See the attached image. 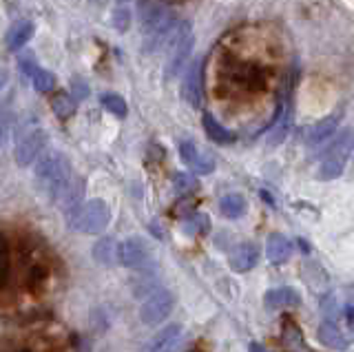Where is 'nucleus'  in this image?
Here are the masks:
<instances>
[{
	"label": "nucleus",
	"instance_id": "18",
	"mask_svg": "<svg viewBox=\"0 0 354 352\" xmlns=\"http://www.w3.org/2000/svg\"><path fill=\"white\" fill-rule=\"evenodd\" d=\"M337 127H339V115L324 118L321 122H317L308 131V147H321L324 142H328L337 133Z\"/></svg>",
	"mask_w": 354,
	"mask_h": 352
},
{
	"label": "nucleus",
	"instance_id": "6",
	"mask_svg": "<svg viewBox=\"0 0 354 352\" xmlns=\"http://www.w3.org/2000/svg\"><path fill=\"white\" fill-rule=\"evenodd\" d=\"M69 226L77 233L84 235H97L109 226L111 222V208L102 200H91L86 204H80V208L66 219Z\"/></svg>",
	"mask_w": 354,
	"mask_h": 352
},
{
	"label": "nucleus",
	"instance_id": "22",
	"mask_svg": "<svg viewBox=\"0 0 354 352\" xmlns=\"http://www.w3.org/2000/svg\"><path fill=\"white\" fill-rule=\"evenodd\" d=\"M202 122H204V129H206L208 138L215 140L217 145H232V142H235V133H230L226 127H221L213 115L206 113Z\"/></svg>",
	"mask_w": 354,
	"mask_h": 352
},
{
	"label": "nucleus",
	"instance_id": "7",
	"mask_svg": "<svg viewBox=\"0 0 354 352\" xmlns=\"http://www.w3.org/2000/svg\"><path fill=\"white\" fill-rule=\"evenodd\" d=\"M350 153H352V133L350 129L343 131L341 138L332 145V149L326 153L324 162H321V169H319V178L321 180H335L343 173L346 164L350 160Z\"/></svg>",
	"mask_w": 354,
	"mask_h": 352
},
{
	"label": "nucleus",
	"instance_id": "37",
	"mask_svg": "<svg viewBox=\"0 0 354 352\" xmlns=\"http://www.w3.org/2000/svg\"><path fill=\"white\" fill-rule=\"evenodd\" d=\"M93 3H102V0H93Z\"/></svg>",
	"mask_w": 354,
	"mask_h": 352
},
{
	"label": "nucleus",
	"instance_id": "8",
	"mask_svg": "<svg viewBox=\"0 0 354 352\" xmlns=\"http://www.w3.org/2000/svg\"><path fill=\"white\" fill-rule=\"evenodd\" d=\"M173 295L166 290V288H158L153 290L147 299L142 302V308H140V319L147 326H158L162 322L169 319V315L173 313Z\"/></svg>",
	"mask_w": 354,
	"mask_h": 352
},
{
	"label": "nucleus",
	"instance_id": "38",
	"mask_svg": "<svg viewBox=\"0 0 354 352\" xmlns=\"http://www.w3.org/2000/svg\"><path fill=\"white\" fill-rule=\"evenodd\" d=\"M118 3H127V0H118Z\"/></svg>",
	"mask_w": 354,
	"mask_h": 352
},
{
	"label": "nucleus",
	"instance_id": "33",
	"mask_svg": "<svg viewBox=\"0 0 354 352\" xmlns=\"http://www.w3.org/2000/svg\"><path fill=\"white\" fill-rule=\"evenodd\" d=\"M71 89H73V102H75V100H82V98L86 95V86H84V82H80V80L73 82V84H71Z\"/></svg>",
	"mask_w": 354,
	"mask_h": 352
},
{
	"label": "nucleus",
	"instance_id": "34",
	"mask_svg": "<svg viewBox=\"0 0 354 352\" xmlns=\"http://www.w3.org/2000/svg\"><path fill=\"white\" fill-rule=\"evenodd\" d=\"M248 352H270V350L263 348L261 344H257V341H252V344H248Z\"/></svg>",
	"mask_w": 354,
	"mask_h": 352
},
{
	"label": "nucleus",
	"instance_id": "17",
	"mask_svg": "<svg viewBox=\"0 0 354 352\" xmlns=\"http://www.w3.org/2000/svg\"><path fill=\"white\" fill-rule=\"evenodd\" d=\"M33 31H36V27H33L31 20H20V23H16L14 27L9 29V34H7V47H9V51H14V53L25 51L27 42L33 38Z\"/></svg>",
	"mask_w": 354,
	"mask_h": 352
},
{
	"label": "nucleus",
	"instance_id": "35",
	"mask_svg": "<svg viewBox=\"0 0 354 352\" xmlns=\"http://www.w3.org/2000/svg\"><path fill=\"white\" fill-rule=\"evenodd\" d=\"M7 80H9V71H7V69H0V91L5 89Z\"/></svg>",
	"mask_w": 354,
	"mask_h": 352
},
{
	"label": "nucleus",
	"instance_id": "24",
	"mask_svg": "<svg viewBox=\"0 0 354 352\" xmlns=\"http://www.w3.org/2000/svg\"><path fill=\"white\" fill-rule=\"evenodd\" d=\"M283 339H286V346L295 350V352H315L313 348H310L306 341H304V335L301 330H299L292 322L283 324Z\"/></svg>",
	"mask_w": 354,
	"mask_h": 352
},
{
	"label": "nucleus",
	"instance_id": "12",
	"mask_svg": "<svg viewBox=\"0 0 354 352\" xmlns=\"http://www.w3.org/2000/svg\"><path fill=\"white\" fill-rule=\"evenodd\" d=\"M202 60H193L191 67H188L186 75H184V98L188 100L191 106H199L202 104Z\"/></svg>",
	"mask_w": 354,
	"mask_h": 352
},
{
	"label": "nucleus",
	"instance_id": "36",
	"mask_svg": "<svg viewBox=\"0 0 354 352\" xmlns=\"http://www.w3.org/2000/svg\"><path fill=\"white\" fill-rule=\"evenodd\" d=\"M346 324L352 326L354 324V317H352V304H346Z\"/></svg>",
	"mask_w": 354,
	"mask_h": 352
},
{
	"label": "nucleus",
	"instance_id": "4",
	"mask_svg": "<svg viewBox=\"0 0 354 352\" xmlns=\"http://www.w3.org/2000/svg\"><path fill=\"white\" fill-rule=\"evenodd\" d=\"M44 147H47V133H44V129L38 124L36 118H27L18 127L16 149H14L16 162L20 167H29L31 162H36L40 158Z\"/></svg>",
	"mask_w": 354,
	"mask_h": 352
},
{
	"label": "nucleus",
	"instance_id": "31",
	"mask_svg": "<svg viewBox=\"0 0 354 352\" xmlns=\"http://www.w3.org/2000/svg\"><path fill=\"white\" fill-rule=\"evenodd\" d=\"M195 189V180L191 178L188 173H180L175 175V191L177 193H186V191H193Z\"/></svg>",
	"mask_w": 354,
	"mask_h": 352
},
{
	"label": "nucleus",
	"instance_id": "28",
	"mask_svg": "<svg viewBox=\"0 0 354 352\" xmlns=\"http://www.w3.org/2000/svg\"><path fill=\"white\" fill-rule=\"evenodd\" d=\"M111 25H113V29H118L120 34H124L131 27V9L127 5H120L113 12V16H111Z\"/></svg>",
	"mask_w": 354,
	"mask_h": 352
},
{
	"label": "nucleus",
	"instance_id": "21",
	"mask_svg": "<svg viewBox=\"0 0 354 352\" xmlns=\"http://www.w3.org/2000/svg\"><path fill=\"white\" fill-rule=\"evenodd\" d=\"M219 211L226 219H239L243 213H246V200H243L239 193H228L221 197Z\"/></svg>",
	"mask_w": 354,
	"mask_h": 352
},
{
	"label": "nucleus",
	"instance_id": "14",
	"mask_svg": "<svg viewBox=\"0 0 354 352\" xmlns=\"http://www.w3.org/2000/svg\"><path fill=\"white\" fill-rule=\"evenodd\" d=\"M182 344V328L177 324L164 326L158 335L153 337L149 352H177Z\"/></svg>",
	"mask_w": 354,
	"mask_h": 352
},
{
	"label": "nucleus",
	"instance_id": "32",
	"mask_svg": "<svg viewBox=\"0 0 354 352\" xmlns=\"http://www.w3.org/2000/svg\"><path fill=\"white\" fill-rule=\"evenodd\" d=\"M73 106H75V104H73L66 95H60V98H58V104H53V109L60 113V118H66V115H69V113L73 111Z\"/></svg>",
	"mask_w": 354,
	"mask_h": 352
},
{
	"label": "nucleus",
	"instance_id": "11",
	"mask_svg": "<svg viewBox=\"0 0 354 352\" xmlns=\"http://www.w3.org/2000/svg\"><path fill=\"white\" fill-rule=\"evenodd\" d=\"M177 151H180V158L186 162V167L195 171L197 175H208L215 171V160L204 153L202 149H197L195 142L191 140H182L177 142Z\"/></svg>",
	"mask_w": 354,
	"mask_h": 352
},
{
	"label": "nucleus",
	"instance_id": "25",
	"mask_svg": "<svg viewBox=\"0 0 354 352\" xmlns=\"http://www.w3.org/2000/svg\"><path fill=\"white\" fill-rule=\"evenodd\" d=\"M100 102H102V106L106 109V111L113 113L115 118H127V113H129V106L124 102V98L118 95V93H102Z\"/></svg>",
	"mask_w": 354,
	"mask_h": 352
},
{
	"label": "nucleus",
	"instance_id": "3",
	"mask_svg": "<svg viewBox=\"0 0 354 352\" xmlns=\"http://www.w3.org/2000/svg\"><path fill=\"white\" fill-rule=\"evenodd\" d=\"M140 12H142V34H144V45L142 51L153 53V51H160L162 47H166L169 42L173 29L177 27V16L166 9L162 5H147L142 7L140 5Z\"/></svg>",
	"mask_w": 354,
	"mask_h": 352
},
{
	"label": "nucleus",
	"instance_id": "29",
	"mask_svg": "<svg viewBox=\"0 0 354 352\" xmlns=\"http://www.w3.org/2000/svg\"><path fill=\"white\" fill-rule=\"evenodd\" d=\"M18 67L22 69V73L25 75H33V71L38 69V60L33 58V53L31 51H20V56H18Z\"/></svg>",
	"mask_w": 354,
	"mask_h": 352
},
{
	"label": "nucleus",
	"instance_id": "26",
	"mask_svg": "<svg viewBox=\"0 0 354 352\" xmlns=\"http://www.w3.org/2000/svg\"><path fill=\"white\" fill-rule=\"evenodd\" d=\"M31 82H33V89L40 91V93H49L53 86H55V78H53V75L47 69H42V67H38L36 71H33Z\"/></svg>",
	"mask_w": 354,
	"mask_h": 352
},
{
	"label": "nucleus",
	"instance_id": "1",
	"mask_svg": "<svg viewBox=\"0 0 354 352\" xmlns=\"http://www.w3.org/2000/svg\"><path fill=\"white\" fill-rule=\"evenodd\" d=\"M40 239L22 230H0V308L40 299L47 293L51 263Z\"/></svg>",
	"mask_w": 354,
	"mask_h": 352
},
{
	"label": "nucleus",
	"instance_id": "23",
	"mask_svg": "<svg viewBox=\"0 0 354 352\" xmlns=\"http://www.w3.org/2000/svg\"><path fill=\"white\" fill-rule=\"evenodd\" d=\"M91 252L95 261H100L102 266H111V263L118 261V244H115V239H111V237L100 239Z\"/></svg>",
	"mask_w": 354,
	"mask_h": 352
},
{
	"label": "nucleus",
	"instance_id": "20",
	"mask_svg": "<svg viewBox=\"0 0 354 352\" xmlns=\"http://www.w3.org/2000/svg\"><path fill=\"white\" fill-rule=\"evenodd\" d=\"M290 124H292V104H290V98H288L286 104L281 106L279 120H277V124L272 127L270 145H279V142H283L286 136H288V131H290Z\"/></svg>",
	"mask_w": 354,
	"mask_h": 352
},
{
	"label": "nucleus",
	"instance_id": "5",
	"mask_svg": "<svg viewBox=\"0 0 354 352\" xmlns=\"http://www.w3.org/2000/svg\"><path fill=\"white\" fill-rule=\"evenodd\" d=\"M193 47H195L193 25L186 23V20H180L177 27L173 29L169 42H166V49H169V58H166V75H169V78L180 75L186 60L191 58Z\"/></svg>",
	"mask_w": 354,
	"mask_h": 352
},
{
	"label": "nucleus",
	"instance_id": "19",
	"mask_svg": "<svg viewBox=\"0 0 354 352\" xmlns=\"http://www.w3.org/2000/svg\"><path fill=\"white\" fill-rule=\"evenodd\" d=\"M299 302V297L292 288H286V286H281V288H272L263 295V304L268 311H281V308L286 306H292Z\"/></svg>",
	"mask_w": 354,
	"mask_h": 352
},
{
	"label": "nucleus",
	"instance_id": "2",
	"mask_svg": "<svg viewBox=\"0 0 354 352\" xmlns=\"http://www.w3.org/2000/svg\"><path fill=\"white\" fill-rule=\"evenodd\" d=\"M33 178H36V186L40 193L49 202H62L75 182L69 160L58 151L44 153V156L38 158L36 167H33Z\"/></svg>",
	"mask_w": 354,
	"mask_h": 352
},
{
	"label": "nucleus",
	"instance_id": "27",
	"mask_svg": "<svg viewBox=\"0 0 354 352\" xmlns=\"http://www.w3.org/2000/svg\"><path fill=\"white\" fill-rule=\"evenodd\" d=\"M11 124H14V111L9 104H0V147L9 140Z\"/></svg>",
	"mask_w": 354,
	"mask_h": 352
},
{
	"label": "nucleus",
	"instance_id": "9",
	"mask_svg": "<svg viewBox=\"0 0 354 352\" xmlns=\"http://www.w3.org/2000/svg\"><path fill=\"white\" fill-rule=\"evenodd\" d=\"M118 259H120V263H124L127 268H133V270H142V272L153 270L149 248L144 246V241H140L136 237L122 241L118 246Z\"/></svg>",
	"mask_w": 354,
	"mask_h": 352
},
{
	"label": "nucleus",
	"instance_id": "10",
	"mask_svg": "<svg viewBox=\"0 0 354 352\" xmlns=\"http://www.w3.org/2000/svg\"><path fill=\"white\" fill-rule=\"evenodd\" d=\"M53 335L47 337H38V335H29V337H16V341H7V344L0 346V352H64L60 341H53Z\"/></svg>",
	"mask_w": 354,
	"mask_h": 352
},
{
	"label": "nucleus",
	"instance_id": "30",
	"mask_svg": "<svg viewBox=\"0 0 354 352\" xmlns=\"http://www.w3.org/2000/svg\"><path fill=\"white\" fill-rule=\"evenodd\" d=\"M186 230L191 235L195 233H202V230H208V219L202 213H195L191 219H186Z\"/></svg>",
	"mask_w": 354,
	"mask_h": 352
},
{
	"label": "nucleus",
	"instance_id": "16",
	"mask_svg": "<svg viewBox=\"0 0 354 352\" xmlns=\"http://www.w3.org/2000/svg\"><path fill=\"white\" fill-rule=\"evenodd\" d=\"M319 341L330 350H348L350 341L348 337L341 333V328L335 324V319H326L324 324L319 326Z\"/></svg>",
	"mask_w": 354,
	"mask_h": 352
},
{
	"label": "nucleus",
	"instance_id": "15",
	"mask_svg": "<svg viewBox=\"0 0 354 352\" xmlns=\"http://www.w3.org/2000/svg\"><path fill=\"white\" fill-rule=\"evenodd\" d=\"M292 250H295L292 241L281 233L270 235L268 241H266V255H268V261L272 263H286L292 257Z\"/></svg>",
	"mask_w": 354,
	"mask_h": 352
},
{
	"label": "nucleus",
	"instance_id": "13",
	"mask_svg": "<svg viewBox=\"0 0 354 352\" xmlns=\"http://www.w3.org/2000/svg\"><path fill=\"white\" fill-rule=\"evenodd\" d=\"M259 261V246L252 241H243L230 252V268L235 272H248Z\"/></svg>",
	"mask_w": 354,
	"mask_h": 352
}]
</instances>
